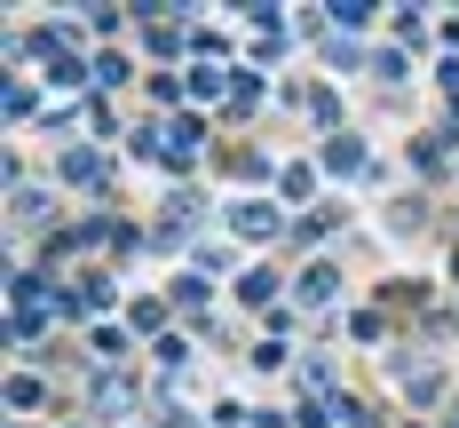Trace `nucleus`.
<instances>
[{
    "label": "nucleus",
    "instance_id": "f257e3e1",
    "mask_svg": "<svg viewBox=\"0 0 459 428\" xmlns=\"http://www.w3.org/2000/svg\"><path fill=\"white\" fill-rule=\"evenodd\" d=\"M64 175L80 190H103V159H95V151H64Z\"/></svg>",
    "mask_w": 459,
    "mask_h": 428
},
{
    "label": "nucleus",
    "instance_id": "f03ea898",
    "mask_svg": "<svg viewBox=\"0 0 459 428\" xmlns=\"http://www.w3.org/2000/svg\"><path fill=\"white\" fill-rule=\"evenodd\" d=\"M333 293H341V270H333V262L301 270V301H333Z\"/></svg>",
    "mask_w": 459,
    "mask_h": 428
},
{
    "label": "nucleus",
    "instance_id": "7ed1b4c3",
    "mask_svg": "<svg viewBox=\"0 0 459 428\" xmlns=\"http://www.w3.org/2000/svg\"><path fill=\"white\" fill-rule=\"evenodd\" d=\"M95 80H103V88H127V80H135V64H127L119 48H103V56H95Z\"/></svg>",
    "mask_w": 459,
    "mask_h": 428
},
{
    "label": "nucleus",
    "instance_id": "20e7f679",
    "mask_svg": "<svg viewBox=\"0 0 459 428\" xmlns=\"http://www.w3.org/2000/svg\"><path fill=\"white\" fill-rule=\"evenodd\" d=\"M198 143H206V127H198V119H175V127H167V159H190Z\"/></svg>",
    "mask_w": 459,
    "mask_h": 428
},
{
    "label": "nucleus",
    "instance_id": "39448f33",
    "mask_svg": "<svg viewBox=\"0 0 459 428\" xmlns=\"http://www.w3.org/2000/svg\"><path fill=\"white\" fill-rule=\"evenodd\" d=\"M277 231V206H238V238H270Z\"/></svg>",
    "mask_w": 459,
    "mask_h": 428
},
{
    "label": "nucleus",
    "instance_id": "423d86ee",
    "mask_svg": "<svg viewBox=\"0 0 459 428\" xmlns=\"http://www.w3.org/2000/svg\"><path fill=\"white\" fill-rule=\"evenodd\" d=\"M325 167H341V175H357V167H365V143L333 135V151H325Z\"/></svg>",
    "mask_w": 459,
    "mask_h": 428
},
{
    "label": "nucleus",
    "instance_id": "0eeeda50",
    "mask_svg": "<svg viewBox=\"0 0 459 428\" xmlns=\"http://www.w3.org/2000/svg\"><path fill=\"white\" fill-rule=\"evenodd\" d=\"M32 405H40V380L16 373V380H8V413H32Z\"/></svg>",
    "mask_w": 459,
    "mask_h": 428
},
{
    "label": "nucleus",
    "instance_id": "6e6552de",
    "mask_svg": "<svg viewBox=\"0 0 459 428\" xmlns=\"http://www.w3.org/2000/svg\"><path fill=\"white\" fill-rule=\"evenodd\" d=\"M325 64H341V72H357V64H372V56H365L357 40H333V48H325Z\"/></svg>",
    "mask_w": 459,
    "mask_h": 428
},
{
    "label": "nucleus",
    "instance_id": "1a4fd4ad",
    "mask_svg": "<svg viewBox=\"0 0 459 428\" xmlns=\"http://www.w3.org/2000/svg\"><path fill=\"white\" fill-rule=\"evenodd\" d=\"M277 190H285V198H309V190H317V167H285V183H277Z\"/></svg>",
    "mask_w": 459,
    "mask_h": 428
},
{
    "label": "nucleus",
    "instance_id": "9d476101",
    "mask_svg": "<svg viewBox=\"0 0 459 428\" xmlns=\"http://www.w3.org/2000/svg\"><path fill=\"white\" fill-rule=\"evenodd\" d=\"M127 397H135V389H127V380H95V405H103V413H119V405H127Z\"/></svg>",
    "mask_w": 459,
    "mask_h": 428
},
{
    "label": "nucleus",
    "instance_id": "9b49d317",
    "mask_svg": "<svg viewBox=\"0 0 459 428\" xmlns=\"http://www.w3.org/2000/svg\"><path fill=\"white\" fill-rule=\"evenodd\" d=\"M32 103H40V95L24 88V80H8V119H32Z\"/></svg>",
    "mask_w": 459,
    "mask_h": 428
},
{
    "label": "nucleus",
    "instance_id": "f8f14e48",
    "mask_svg": "<svg viewBox=\"0 0 459 428\" xmlns=\"http://www.w3.org/2000/svg\"><path fill=\"white\" fill-rule=\"evenodd\" d=\"M452 428H459V413H452Z\"/></svg>",
    "mask_w": 459,
    "mask_h": 428
}]
</instances>
